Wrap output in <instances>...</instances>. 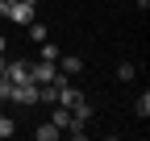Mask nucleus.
<instances>
[{
	"instance_id": "nucleus-1",
	"label": "nucleus",
	"mask_w": 150,
	"mask_h": 141,
	"mask_svg": "<svg viewBox=\"0 0 150 141\" xmlns=\"http://www.w3.org/2000/svg\"><path fill=\"white\" fill-rule=\"evenodd\" d=\"M8 100H13V104H25V108H29V104H38V100H42V87H38L33 79H25V83H13Z\"/></svg>"
},
{
	"instance_id": "nucleus-2",
	"label": "nucleus",
	"mask_w": 150,
	"mask_h": 141,
	"mask_svg": "<svg viewBox=\"0 0 150 141\" xmlns=\"http://www.w3.org/2000/svg\"><path fill=\"white\" fill-rule=\"evenodd\" d=\"M29 79L33 83H54V79H59V62H50V58L29 62Z\"/></svg>"
},
{
	"instance_id": "nucleus-3",
	"label": "nucleus",
	"mask_w": 150,
	"mask_h": 141,
	"mask_svg": "<svg viewBox=\"0 0 150 141\" xmlns=\"http://www.w3.org/2000/svg\"><path fill=\"white\" fill-rule=\"evenodd\" d=\"M33 17H38V4H25V0H13L8 4V21L13 25H29Z\"/></svg>"
},
{
	"instance_id": "nucleus-4",
	"label": "nucleus",
	"mask_w": 150,
	"mask_h": 141,
	"mask_svg": "<svg viewBox=\"0 0 150 141\" xmlns=\"http://www.w3.org/2000/svg\"><path fill=\"white\" fill-rule=\"evenodd\" d=\"M83 70V62L75 58V54H59V75H67V79H75Z\"/></svg>"
},
{
	"instance_id": "nucleus-5",
	"label": "nucleus",
	"mask_w": 150,
	"mask_h": 141,
	"mask_svg": "<svg viewBox=\"0 0 150 141\" xmlns=\"http://www.w3.org/2000/svg\"><path fill=\"white\" fill-rule=\"evenodd\" d=\"M4 75H8V83H25L29 79V62H4Z\"/></svg>"
},
{
	"instance_id": "nucleus-6",
	"label": "nucleus",
	"mask_w": 150,
	"mask_h": 141,
	"mask_svg": "<svg viewBox=\"0 0 150 141\" xmlns=\"http://www.w3.org/2000/svg\"><path fill=\"white\" fill-rule=\"evenodd\" d=\"M50 125L67 129V125H71V108H63V104H54V112H50Z\"/></svg>"
},
{
	"instance_id": "nucleus-7",
	"label": "nucleus",
	"mask_w": 150,
	"mask_h": 141,
	"mask_svg": "<svg viewBox=\"0 0 150 141\" xmlns=\"http://www.w3.org/2000/svg\"><path fill=\"white\" fill-rule=\"evenodd\" d=\"M59 125H50V120H46V125H38V141H59Z\"/></svg>"
},
{
	"instance_id": "nucleus-8",
	"label": "nucleus",
	"mask_w": 150,
	"mask_h": 141,
	"mask_svg": "<svg viewBox=\"0 0 150 141\" xmlns=\"http://www.w3.org/2000/svg\"><path fill=\"white\" fill-rule=\"evenodd\" d=\"M29 38H33V42H46V25H42V21H38V17H33V21H29Z\"/></svg>"
},
{
	"instance_id": "nucleus-9",
	"label": "nucleus",
	"mask_w": 150,
	"mask_h": 141,
	"mask_svg": "<svg viewBox=\"0 0 150 141\" xmlns=\"http://www.w3.org/2000/svg\"><path fill=\"white\" fill-rule=\"evenodd\" d=\"M134 75H138V66H134V62H121V66H117V79H121V83H129Z\"/></svg>"
},
{
	"instance_id": "nucleus-10",
	"label": "nucleus",
	"mask_w": 150,
	"mask_h": 141,
	"mask_svg": "<svg viewBox=\"0 0 150 141\" xmlns=\"http://www.w3.org/2000/svg\"><path fill=\"white\" fill-rule=\"evenodd\" d=\"M134 112H138V116H142V120H146V116H150V96H146V91H142V96H138V104H134Z\"/></svg>"
},
{
	"instance_id": "nucleus-11",
	"label": "nucleus",
	"mask_w": 150,
	"mask_h": 141,
	"mask_svg": "<svg viewBox=\"0 0 150 141\" xmlns=\"http://www.w3.org/2000/svg\"><path fill=\"white\" fill-rule=\"evenodd\" d=\"M42 58H50V62H59V46H50V42H42Z\"/></svg>"
},
{
	"instance_id": "nucleus-12",
	"label": "nucleus",
	"mask_w": 150,
	"mask_h": 141,
	"mask_svg": "<svg viewBox=\"0 0 150 141\" xmlns=\"http://www.w3.org/2000/svg\"><path fill=\"white\" fill-rule=\"evenodd\" d=\"M0 137H13V120H8L4 112H0Z\"/></svg>"
},
{
	"instance_id": "nucleus-13",
	"label": "nucleus",
	"mask_w": 150,
	"mask_h": 141,
	"mask_svg": "<svg viewBox=\"0 0 150 141\" xmlns=\"http://www.w3.org/2000/svg\"><path fill=\"white\" fill-rule=\"evenodd\" d=\"M4 54H8V42H4V38H0V58H4Z\"/></svg>"
},
{
	"instance_id": "nucleus-14",
	"label": "nucleus",
	"mask_w": 150,
	"mask_h": 141,
	"mask_svg": "<svg viewBox=\"0 0 150 141\" xmlns=\"http://www.w3.org/2000/svg\"><path fill=\"white\" fill-rule=\"evenodd\" d=\"M138 4H142V8H146V4H150V0H138Z\"/></svg>"
},
{
	"instance_id": "nucleus-15",
	"label": "nucleus",
	"mask_w": 150,
	"mask_h": 141,
	"mask_svg": "<svg viewBox=\"0 0 150 141\" xmlns=\"http://www.w3.org/2000/svg\"><path fill=\"white\" fill-rule=\"evenodd\" d=\"M25 4H38V0H25Z\"/></svg>"
},
{
	"instance_id": "nucleus-16",
	"label": "nucleus",
	"mask_w": 150,
	"mask_h": 141,
	"mask_svg": "<svg viewBox=\"0 0 150 141\" xmlns=\"http://www.w3.org/2000/svg\"><path fill=\"white\" fill-rule=\"evenodd\" d=\"M0 70H4V58H0Z\"/></svg>"
}]
</instances>
